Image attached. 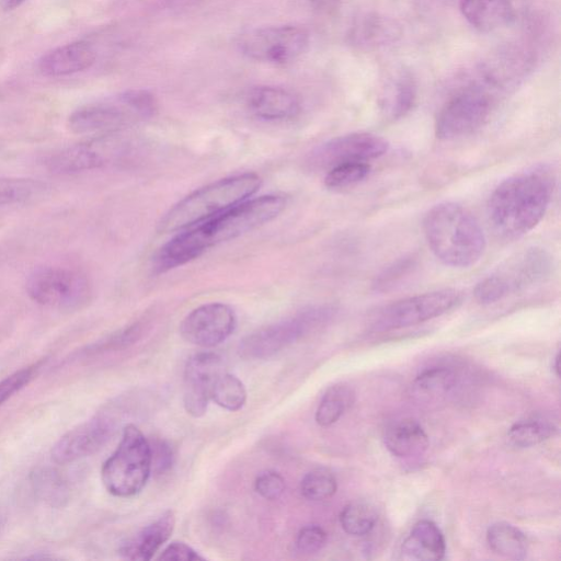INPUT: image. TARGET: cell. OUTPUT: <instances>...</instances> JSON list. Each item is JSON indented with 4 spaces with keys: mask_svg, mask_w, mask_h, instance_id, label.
<instances>
[{
    "mask_svg": "<svg viewBox=\"0 0 561 561\" xmlns=\"http://www.w3.org/2000/svg\"><path fill=\"white\" fill-rule=\"evenodd\" d=\"M94 60L93 46L87 41H75L44 54L37 66L45 77H62L90 68Z\"/></svg>",
    "mask_w": 561,
    "mask_h": 561,
    "instance_id": "cell-20",
    "label": "cell"
},
{
    "mask_svg": "<svg viewBox=\"0 0 561 561\" xmlns=\"http://www.w3.org/2000/svg\"><path fill=\"white\" fill-rule=\"evenodd\" d=\"M378 519L376 508L363 501L348 503L340 513V524L343 530L351 536L369 534Z\"/></svg>",
    "mask_w": 561,
    "mask_h": 561,
    "instance_id": "cell-30",
    "label": "cell"
},
{
    "mask_svg": "<svg viewBox=\"0 0 561 561\" xmlns=\"http://www.w3.org/2000/svg\"><path fill=\"white\" fill-rule=\"evenodd\" d=\"M237 325L233 309L222 302L202 305L181 322L182 337L196 346L214 347L227 340Z\"/></svg>",
    "mask_w": 561,
    "mask_h": 561,
    "instance_id": "cell-15",
    "label": "cell"
},
{
    "mask_svg": "<svg viewBox=\"0 0 561 561\" xmlns=\"http://www.w3.org/2000/svg\"><path fill=\"white\" fill-rule=\"evenodd\" d=\"M210 399L222 409L238 411L245 403L247 390L239 378L224 371L213 385Z\"/></svg>",
    "mask_w": 561,
    "mask_h": 561,
    "instance_id": "cell-31",
    "label": "cell"
},
{
    "mask_svg": "<svg viewBox=\"0 0 561 561\" xmlns=\"http://www.w3.org/2000/svg\"><path fill=\"white\" fill-rule=\"evenodd\" d=\"M401 35L394 20L378 12L356 16L347 31V42L360 50H375L394 43Z\"/></svg>",
    "mask_w": 561,
    "mask_h": 561,
    "instance_id": "cell-18",
    "label": "cell"
},
{
    "mask_svg": "<svg viewBox=\"0 0 561 561\" xmlns=\"http://www.w3.org/2000/svg\"><path fill=\"white\" fill-rule=\"evenodd\" d=\"M327 542L325 530L316 524L300 528L296 536V549L302 554H313L320 551Z\"/></svg>",
    "mask_w": 561,
    "mask_h": 561,
    "instance_id": "cell-38",
    "label": "cell"
},
{
    "mask_svg": "<svg viewBox=\"0 0 561 561\" xmlns=\"http://www.w3.org/2000/svg\"><path fill=\"white\" fill-rule=\"evenodd\" d=\"M279 195L245 199L225 211L186 228L167 242L153 261L156 273H164L198 257L208 249L236 239L276 218L285 208Z\"/></svg>",
    "mask_w": 561,
    "mask_h": 561,
    "instance_id": "cell-1",
    "label": "cell"
},
{
    "mask_svg": "<svg viewBox=\"0 0 561 561\" xmlns=\"http://www.w3.org/2000/svg\"><path fill=\"white\" fill-rule=\"evenodd\" d=\"M24 0H3V7L7 10H12L23 3Z\"/></svg>",
    "mask_w": 561,
    "mask_h": 561,
    "instance_id": "cell-44",
    "label": "cell"
},
{
    "mask_svg": "<svg viewBox=\"0 0 561 561\" xmlns=\"http://www.w3.org/2000/svg\"><path fill=\"white\" fill-rule=\"evenodd\" d=\"M558 432V426L550 417L533 414L515 422L507 431V439L517 448L536 446Z\"/></svg>",
    "mask_w": 561,
    "mask_h": 561,
    "instance_id": "cell-27",
    "label": "cell"
},
{
    "mask_svg": "<svg viewBox=\"0 0 561 561\" xmlns=\"http://www.w3.org/2000/svg\"><path fill=\"white\" fill-rule=\"evenodd\" d=\"M130 149V142L119 131L95 135L50 154L46 167L57 174H75L100 169L123 159Z\"/></svg>",
    "mask_w": 561,
    "mask_h": 561,
    "instance_id": "cell-12",
    "label": "cell"
},
{
    "mask_svg": "<svg viewBox=\"0 0 561 561\" xmlns=\"http://www.w3.org/2000/svg\"><path fill=\"white\" fill-rule=\"evenodd\" d=\"M151 454V471L157 474L168 472L174 463V451L172 447L161 439L149 442Z\"/></svg>",
    "mask_w": 561,
    "mask_h": 561,
    "instance_id": "cell-41",
    "label": "cell"
},
{
    "mask_svg": "<svg viewBox=\"0 0 561 561\" xmlns=\"http://www.w3.org/2000/svg\"><path fill=\"white\" fill-rule=\"evenodd\" d=\"M150 473L149 440L136 425L128 424L117 448L102 466L103 485L114 496H133L144 489Z\"/></svg>",
    "mask_w": 561,
    "mask_h": 561,
    "instance_id": "cell-7",
    "label": "cell"
},
{
    "mask_svg": "<svg viewBox=\"0 0 561 561\" xmlns=\"http://www.w3.org/2000/svg\"><path fill=\"white\" fill-rule=\"evenodd\" d=\"M497 95L479 80L457 90L440 107L435 119V135L442 140L469 136L489 119Z\"/></svg>",
    "mask_w": 561,
    "mask_h": 561,
    "instance_id": "cell-9",
    "label": "cell"
},
{
    "mask_svg": "<svg viewBox=\"0 0 561 561\" xmlns=\"http://www.w3.org/2000/svg\"><path fill=\"white\" fill-rule=\"evenodd\" d=\"M159 560L165 561H196L203 560L194 549H192L188 545L182 541H173L168 545L164 550L158 557Z\"/></svg>",
    "mask_w": 561,
    "mask_h": 561,
    "instance_id": "cell-42",
    "label": "cell"
},
{
    "mask_svg": "<svg viewBox=\"0 0 561 561\" xmlns=\"http://www.w3.org/2000/svg\"><path fill=\"white\" fill-rule=\"evenodd\" d=\"M485 538L489 548L497 556L513 560H520L527 556V537L514 525L496 522L489 526Z\"/></svg>",
    "mask_w": 561,
    "mask_h": 561,
    "instance_id": "cell-26",
    "label": "cell"
},
{
    "mask_svg": "<svg viewBox=\"0 0 561 561\" xmlns=\"http://www.w3.org/2000/svg\"><path fill=\"white\" fill-rule=\"evenodd\" d=\"M553 369L557 376H559V354H557L553 363Z\"/></svg>",
    "mask_w": 561,
    "mask_h": 561,
    "instance_id": "cell-45",
    "label": "cell"
},
{
    "mask_svg": "<svg viewBox=\"0 0 561 561\" xmlns=\"http://www.w3.org/2000/svg\"><path fill=\"white\" fill-rule=\"evenodd\" d=\"M445 553V537L439 527L430 519L417 522L401 547L402 558L407 560L437 561Z\"/></svg>",
    "mask_w": 561,
    "mask_h": 561,
    "instance_id": "cell-23",
    "label": "cell"
},
{
    "mask_svg": "<svg viewBox=\"0 0 561 561\" xmlns=\"http://www.w3.org/2000/svg\"><path fill=\"white\" fill-rule=\"evenodd\" d=\"M383 443L393 456L408 458L422 455L428 447V437L416 420L405 417L385 428Z\"/></svg>",
    "mask_w": 561,
    "mask_h": 561,
    "instance_id": "cell-25",
    "label": "cell"
},
{
    "mask_svg": "<svg viewBox=\"0 0 561 561\" xmlns=\"http://www.w3.org/2000/svg\"><path fill=\"white\" fill-rule=\"evenodd\" d=\"M335 313L336 309L330 305L309 307L247 335L239 344V355L245 359L270 358L325 324Z\"/></svg>",
    "mask_w": 561,
    "mask_h": 561,
    "instance_id": "cell-8",
    "label": "cell"
},
{
    "mask_svg": "<svg viewBox=\"0 0 561 561\" xmlns=\"http://www.w3.org/2000/svg\"><path fill=\"white\" fill-rule=\"evenodd\" d=\"M416 95L417 85L413 75L404 69L394 70L386 78L380 89V112L389 121L400 119L412 110Z\"/></svg>",
    "mask_w": 561,
    "mask_h": 561,
    "instance_id": "cell-21",
    "label": "cell"
},
{
    "mask_svg": "<svg viewBox=\"0 0 561 561\" xmlns=\"http://www.w3.org/2000/svg\"><path fill=\"white\" fill-rule=\"evenodd\" d=\"M337 483L334 474L325 468H317L304 476L300 492L309 501H324L336 492Z\"/></svg>",
    "mask_w": 561,
    "mask_h": 561,
    "instance_id": "cell-36",
    "label": "cell"
},
{
    "mask_svg": "<svg viewBox=\"0 0 561 561\" xmlns=\"http://www.w3.org/2000/svg\"><path fill=\"white\" fill-rule=\"evenodd\" d=\"M353 401L354 392L347 385L330 387L317 408L316 422L323 427L334 424L350 409Z\"/></svg>",
    "mask_w": 561,
    "mask_h": 561,
    "instance_id": "cell-28",
    "label": "cell"
},
{
    "mask_svg": "<svg viewBox=\"0 0 561 561\" xmlns=\"http://www.w3.org/2000/svg\"><path fill=\"white\" fill-rule=\"evenodd\" d=\"M175 526L172 511L164 512L122 545L119 553L129 560L148 561L169 540Z\"/></svg>",
    "mask_w": 561,
    "mask_h": 561,
    "instance_id": "cell-22",
    "label": "cell"
},
{
    "mask_svg": "<svg viewBox=\"0 0 561 561\" xmlns=\"http://www.w3.org/2000/svg\"><path fill=\"white\" fill-rule=\"evenodd\" d=\"M553 266V257L546 249H523L503 261L476 285L474 298L481 305L501 301L546 282L551 276Z\"/></svg>",
    "mask_w": 561,
    "mask_h": 561,
    "instance_id": "cell-5",
    "label": "cell"
},
{
    "mask_svg": "<svg viewBox=\"0 0 561 561\" xmlns=\"http://www.w3.org/2000/svg\"><path fill=\"white\" fill-rule=\"evenodd\" d=\"M45 190V183L28 178H0V207L32 199Z\"/></svg>",
    "mask_w": 561,
    "mask_h": 561,
    "instance_id": "cell-32",
    "label": "cell"
},
{
    "mask_svg": "<svg viewBox=\"0 0 561 561\" xmlns=\"http://www.w3.org/2000/svg\"><path fill=\"white\" fill-rule=\"evenodd\" d=\"M423 232L433 254L454 268L474 265L485 250L486 240L479 221L455 202H442L428 209Z\"/></svg>",
    "mask_w": 561,
    "mask_h": 561,
    "instance_id": "cell-3",
    "label": "cell"
},
{
    "mask_svg": "<svg viewBox=\"0 0 561 561\" xmlns=\"http://www.w3.org/2000/svg\"><path fill=\"white\" fill-rule=\"evenodd\" d=\"M140 332V324L134 323L91 345L88 353L98 354L126 347L138 340Z\"/></svg>",
    "mask_w": 561,
    "mask_h": 561,
    "instance_id": "cell-37",
    "label": "cell"
},
{
    "mask_svg": "<svg viewBox=\"0 0 561 561\" xmlns=\"http://www.w3.org/2000/svg\"><path fill=\"white\" fill-rule=\"evenodd\" d=\"M256 173L225 178L201 187L173 205L158 222V231L169 233L199 224L248 199L261 186Z\"/></svg>",
    "mask_w": 561,
    "mask_h": 561,
    "instance_id": "cell-4",
    "label": "cell"
},
{
    "mask_svg": "<svg viewBox=\"0 0 561 561\" xmlns=\"http://www.w3.org/2000/svg\"><path fill=\"white\" fill-rule=\"evenodd\" d=\"M389 144L382 137L371 133H351L332 138L314 149L308 164L316 170H325L352 161H365L383 156Z\"/></svg>",
    "mask_w": 561,
    "mask_h": 561,
    "instance_id": "cell-14",
    "label": "cell"
},
{
    "mask_svg": "<svg viewBox=\"0 0 561 561\" xmlns=\"http://www.w3.org/2000/svg\"><path fill=\"white\" fill-rule=\"evenodd\" d=\"M156 98L147 90H127L112 100L78 107L68 117L69 129L79 135L121 131L157 112Z\"/></svg>",
    "mask_w": 561,
    "mask_h": 561,
    "instance_id": "cell-6",
    "label": "cell"
},
{
    "mask_svg": "<svg viewBox=\"0 0 561 561\" xmlns=\"http://www.w3.org/2000/svg\"><path fill=\"white\" fill-rule=\"evenodd\" d=\"M309 33L297 25H273L247 31L238 46L248 58L272 65L296 60L308 48Z\"/></svg>",
    "mask_w": 561,
    "mask_h": 561,
    "instance_id": "cell-13",
    "label": "cell"
},
{
    "mask_svg": "<svg viewBox=\"0 0 561 561\" xmlns=\"http://www.w3.org/2000/svg\"><path fill=\"white\" fill-rule=\"evenodd\" d=\"M224 373L221 357L211 352L193 355L184 369L183 404L188 414H205L215 380Z\"/></svg>",
    "mask_w": 561,
    "mask_h": 561,
    "instance_id": "cell-16",
    "label": "cell"
},
{
    "mask_svg": "<svg viewBox=\"0 0 561 561\" xmlns=\"http://www.w3.org/2000/svg\"><path fill=\"white\" fill-rule=\"evenodd\" d=\"M309 5L317 12L331 14L337 11L344 0H307Z\"/></svg>",
    "mask_w": 561,
    "mask_h": 561,
    "instance_id": "cell-43",
    "label": "cell"
},
{
    "mask_svg": "<svg viewBox=\"0 0 561 561\" xmlns=\"http://www.w3.org/2000/svg\"><path fill=\"white\" fill-rule=\"evenodd\" d=\"M370 169V164L365 161L340 163L325 172L324 184L331 190L346 188L365 180Z\"/></svg>",
    "mask_w": 561,
    "mask_h": 561,
    "instance_id": "cell-35",
    "label": "cell"
},
{
    "mask_svg": "<svg viewBox=\"0 0 561 561\" xmlns=\"http://www.w3.org/2000/svg\"><path fill=\"white\" fill-rule=\"evenodd\" d=\"M35 494L51 506H61L69 495L66 480L54 469H39L31 476Z\"/></svg>",
    "mask_w": 561,
    "mask_h": 561,
    "instance_id": "cell-29",
    "label": "cell"
},
{
    "mask_svg": "<svg viewBox=\"0 0 561 561\" xmlns=\"http://www.w3.org/2000/svg\"><path fill=\"white\" fill-rule=\"evenodd\" d=\"M113 421L107 416H96L70 430L54 445L51 459L66 465L92 455L110 438Z\"/></svg>",
    "mask_w": 561,
    "mask_h": 561,
    "instance_id": "cell-17",
    "label": "cell"
},
{
    "mask_svg": "<svg viewBox=\"0 0 561 561\" xmlns=\"http://www.w3.org/2000/svg\"><path fill=\"white\" fill-rule=\"evenodd\" d=\"M39 364L24 367L0 381V407L28 383L36 376Z\"/></svg>",
    "mask_w": 561,
    "mask_h": 561,
    "instance_id": "cell-39",
    "label": "cell"
},
{
    "mask_svg": "<svg viewBox=\"0 0 561 561\" xmlns=\"http://www.w3.org/2000/svg\"><path fill=\"white\" fill-rule=\"evenodd\" d=\"M554 185V172L547 164L530 167L502 181L486 205L495 233L505 240H515L531 231L543 218Z\"/></svg>",
    "mask_w": 561,
    "mask_h": 561,
    "instance_id": "cell-2",
    "label": "cell"
},
{
    "mask_svg": "<svg viewBox=\"0 0 561 561\" xmlns=\"http://www.w3.org/2000/svg\"><path fill=\"white\" fill-rule=\"evenodd\" d=\"M462 294L454 288L407 297L378 309L370 321L376 332L403 329L440 317L457 308Z\"/></svg>",
    "mask_w": 561,
    "mask_h": 561,
    "instance_id": "cell-10",
    "label": "cell"
},
{
    "mask_svg": "<svg viewBox=\"0 0 561 561\" xmlns=\"http://www.w3.org/2000/svg\"><path fill=\"white\" fill-rule=\"evenodd\" d=\"M26 291L38 305L73 310L84 306L92 294L89 278L81 272L60 266L34 270L26 279Z\"/></svg>",
    "mask_w": 561,
    "mask_h": 561,
    "instance_id": "cell-11",
    "label": "cell"
},
{
    "mask_svg": "<svg viewBox=\"0 0 561 561\" xmlns=\"http://www.w3.org/2000/svg\"><path fill=\"white\" fill-rule=\"evenodd\" d=\"M247 106L255 117L264 121L294 118L301 110L300 100L296 94L272 85L251 89L247 95Z\"/></svg>",
    "mask_w": 561,
    "mask_h": 561,
    "instance_id": "cell-19",
    "label": "cell"
},
{
    "mask_svg": "<svg viewBox=\"0 0 561 561\" xmlns=\"http://www.w3.org/2000/svg\"><path fill=\"white\" fill-rule=\"evenodd\" d=\"M416 267L417 257L414 254L403 255L380 271L375 276L371 287L377 293L392 290L413 274Z\"/></svg>",
    "mask_w": 561,
    "mask_h": 561,
    "instance_id": "cell-33",
    "label": "cell"
},
{
    "mask_svg": "<svg viewBox=\"0 0 561 561\" xmlns=\"http://www.w3.org/2000/svg\"><path fill=\"white\" fill-rule=\"evenodd\" d=\"M459 9L467 22L482 33L505 27L514 19L511 0H459Z\"/></svg>",
    "mask_w": 561,
    "mask_h": 561,
    "instance_id": "cell-24",
    "label": "cell"
},
{
    "mask_svg": "<svg viewBox=\"0 0 561 561\" xmlns=\"http://www.w3.org/2000/svg\"><path fill=\"white\" fill-rule=\"evenodd\" d=\"M254 490L265 500L274 501L284 493L285 480L278 472L266 470L255 478Z\"/></svg>",
    "mask_w": 561,
    "mask_h": 561,
    "instance_id": "cell-40",
    "label": "cell"
},
{
    "mask_svg": "<svg viewBox=\"0 0 561 561\" xmlns=\"http://www.w3.org/2000/svg\"><path fill=\"white\" fill-rule=\"evenodd\" d=\"M457 382L456 373L446 366H435L421 371L414 379L417 391L437 396L450 391Z\"/></svg>",
    "mask_w": 561,
    "mask_h": 561,
    "instance_id": "cell-34",
    "label": "cell"
}]
</instances>
